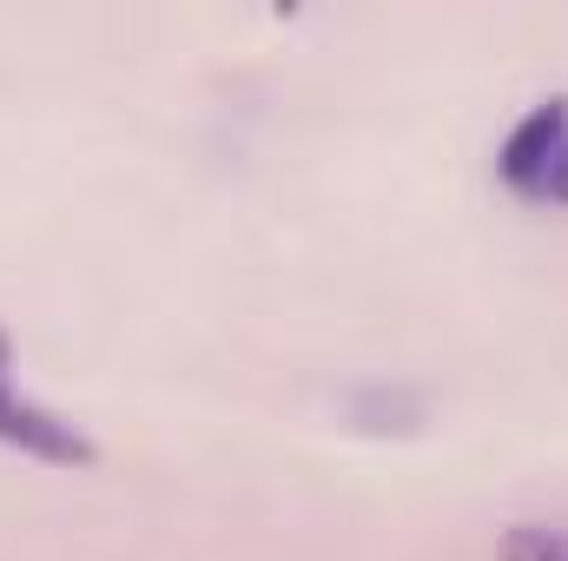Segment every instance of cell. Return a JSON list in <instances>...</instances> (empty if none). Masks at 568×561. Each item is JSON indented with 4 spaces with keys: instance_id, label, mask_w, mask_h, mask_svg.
Returning a JSON list of instances; mask_svg holds the SVG:
<instances>
[{
    "instance_id": "6da1fadb",
    "label": "cell",
    "mask_w": 568,
    "mask_h": 561,
    "mask_svg": "<svg viewBox=\"0 0 568 561\" xmlns=\"http://www.w3.org/2000/svg\"><path fill=\"white\" fill-rule=\"evenodd\" d=\"M568 145V100H542V106H529L516 126H509V140L496 152V172H503V185L509 192H523V198H542V178H549V165L562 159Z\"/></svg>"
},
{
    "instance_id": "7a4b0ae2",
    "label": "cell",
    "mask_w": 568,
    "mask_h": 561,
    "mask_svg": "<svg viewBox=\"0 0 568 561\" xmlns=\"http://www.w3.org/2000/svg\"><path fill=\"white\" fill-rule=\"evenodd\" d=\"M0 442H7V449H27V456H40V462H60V469H87V462H93V442H87L73 422H60L53 410H40V404H27V397H13L7 384H0Z\"/></svg>"
},
{
    "instance_id": "3957f363",
    "label": "cell",
    "mask_w": 568,
    "mask_h": 561,
    "mask_svg": "<svg viewBox=\"0 0 568 561\" xmlns=\"http://www.w3.org/2000/svg\"><path fill=\"white\" fill-rule=\"evenodd\" d=\"M503 561H568V529H549V522H516L503 536Z\"/></svg>"
},
{
    "instance_id": "277c9868",
    "label": "cell",
    "mask_w": 568,
    "mask_h": 561,
    "mask_svg": "<svg viewBox=\"0 0 568 561\" xmlns=\"http://www.w3.org/2000/svg\"><path fill=\"white\" fill-rule=\"evenodd\" d=\"M542 198H556V205H568V145H562V159L549 165V178H542Z\"/></svg>"
},
{
    "instance_id": "5b68a950",
    "label": "cell",
    "mask_w": 568,
    "mask_h": 561,
    "mask_svg": "<svg viewBox=\"0 0 568 561\" xmlns=\"http://www.w3.org/2000/svg\"><path fill=\"white\" fill-rule=\"evenodd\" d=\"M7 364H13V344H7V330H0V384H7Z\"/></svg>"
}]
</instances>
